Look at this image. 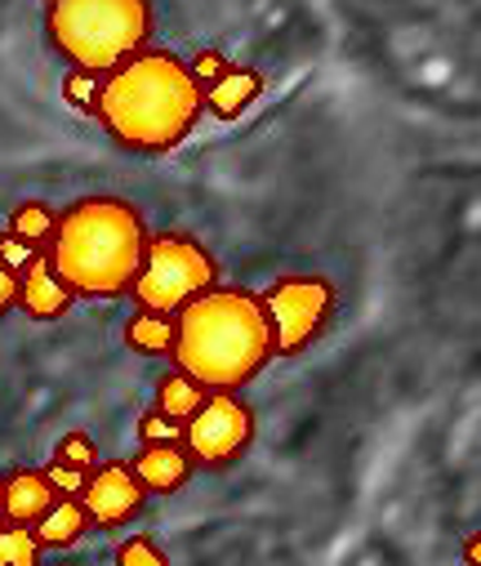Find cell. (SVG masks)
<instances>
[{"mask_svg":"<svg viewBox=\"0 0 481 566\" xmlns=\"http://www.w3.org/2000/svg\"><path fill=\"white\" fill-rule=\"evenodd\" d=\"M201 90L175 50H143L103 76L94 116L112 144L138 157H160L179 148L201 120Z\"/></svg>","mask_w":481,"mask_h":566,"instance_id":"obj_1","label":"cell"},{"mask_svg":"<svg viewBox=\"0 0 481 566\" xmlns=\"http://www.w3.org/2000/svg\"><path fill=\"white\" fill-rule=\"evenodd\" d=\"M147 237L134 201L81 197L59 214L45 259L72 300H121L143 268Z\"/></svg>","mask_w":481,"mask_h":566,"instance_id":"obj_2","label":"cell"},{"mask_svg":"<svg viewBox=\"0 0 481 566\" xmlns=\"http://www.w3.org/2000/svg\"><path fill=\"white\" fill-rule=\"evenodd\" d=\"M175 370L201 384L206 392H237L245 388L268 361V322L259 313V295L215 286L210 295L192 300L175 313Z\"/></svg>","mask_w":481,"mask_h":566,"instance_id":"obj_3","label":"cell"},{"mask_svg":"<svg viewBox=\"0 0 481 566\" xmlns=\"http://www.w3.org/2000/svg\"><path fill=\"white\" fill-rule=\"evenodd\" d=\"M156 10L147 0H54L45 10L50 45L76 67L107 76L147 50Z\"/></svg>","mask_w":481,"mask_h":566,"instance_id":"obj_4","label":"cell"},{"mask_svg":"<svg viewBox=\"0 0 481 566\" xmlns=\"http://www.w3.org/2000/svg\"><path fill=\"white\" fill-rule=\"evenodd\" d=\"M219 281V259L188 232H156L147 237L143 268L134 276V304L143 313H184L192 300L210 295Z\"/></svg>","mask_w":481,"mask_h":566,"instance_id":"obj_5","label":"cell"},{"mask_svg":"<svg viewBox=\"0 0 481 566\" xmlns=\"http://www.w3.org/2000/svg\"><path fill=\"white\" fill-rule=\"evenodd\" d=\"M259 313L268 322L272 357L303 353L335 313V286L326 276H281L259 295Z\"/></svg>","mask_w":481,"mask_h":566,"instance_id":"obj_6","label":"cell"},{"mask_svg":"<svg viewBox=\"0 0 481 566\" xmlns=\"http://www.w3.org/2000/svg\"><path fill=\"white\" fill-rule=\"evenodd\" d=\"M254 442V410L237 392H210L206 406L184 423V451L192 464L219 469L245 455Z\"/></svg>","mask_w":481,"mask_h":566,"instance_id":"obj_7","label":"cell"},{"mask_svg":"<svg viewBox=\"0 0 481 566\" xmlns=\"http://www.w3.org/2000/svg\"><path fill=\"white\" fill-rule=\"evenodd\" d=\"M90 526H121L129 517H138L147 491L138 486V478L129 473V464H98L85 478V491L76 495Z\"/></svg>","mask_w":481,"mask_h":566,"instance_id":"obj_8","label":"cell"},{"mask_svg":"<svg viewBox=\"0 0 481 566\" xmlns=\"http://www.w3.org/2000/svg\"><path fill=\"white\" fill-rule=\"evenodd\" d=\"M54 500L59 495L50 491L41 469H14L10 478H0V517L10 526H36Z\"/></svg>","mask_w":481,"mask_h":566,"instance_id":"obj_9","label":"cell"},{"mask_svg":"<svg viewBox=\"0 0 481 566\" xmlns=\"http://www.w3.org/2000/svg\"><path fill=\"white\" fill-rule=\"evenodd\" d=\"M19 308L28 317H36V322H54V317H63L72 308V295H67L63 281L54 276L45 250L19 272Z\"/></svg>","mask_w":481,"mask_h":566,"instance_id":"obj_10","label":"cell"},{"mask_svg":"<svg viewBox=\"0 0 481 566\" xmlns=\"http://www.w3.org/2000/svg\"><path fill=\"white\" fill-rule=\"evenodd\" d=\"M192 469L197 464L188 460L184 447H138V455L129 464V473L138 478V486L147 495H175V491H184Z\"/></svg>","mask_w":481,"mask_h":566,"instance_id":"obj_11","label":"cell"},{"mask_svg":"<svg viewBox=\"0 0 481 566\" xmlns=\"http://www.w3.org/2000/svg\"><path fill=\"white\" fill-rule=\"evenodd\" d=\"M259 94H263V76L254 67H228L210 90H201V107H210L219 120H237Z\"/></svg>","mask_w":481,"mask_h":566,"instance_id":"obj_12","label":"cell"},{"mask_svg":"<svg viewBox=\"0 0 481 566\" xmlns=\"http://www.w3.org/2000/svg\"><path fill=\"white\" fill-rule=\"evenodd\" d=\"M85 531H90V517H85L81 500H54L50 513L32 526V539H36V548L45 553V548H67V544H76Z\"/></svg>","mask_w":481,"mask_h":566,"instance_id":"obj_13","label":"cell"},{"mask_svg":"<svg viewBox=\"0 0 481 566\" xmlns=\"http://www.w3.org/2000/svg\"><path fill=\"white\" fill-rule=\"evenodd\" d=\"M206 388L201 384H192L188 375H179V370H166L160 375V384H156V406L151 410H160L166 419H175V423H188L201 406H206Z\"/></svg>","mask_w":481,"mask_h":566,"instance_id":"obj_14","label":"cell"},{"mask_svg":"<svg viewBox=\"0 0 481 566\" xmlns=\"http://www.w3.org/2000/svg\"><path fill=\"white\" fill-rule=\"evenodd\" d=\"M125 344L143 357H170L175 348V317L166 313H134L125 322Z\"/></svg>","mask_w":481,"mask_h":566,"instance_id":"obj_15","label":"cell"},{"mask_svg":"<svg viewBox=\"0 0 481 566\" xmlns=\"http://www.w3.org/2000/svg\"><path fill=\"white\" fill-rule=\"evenodd\" d=\"M54 223H59V214L45 206V201H23V206H14V214H10V237H19V241H28L32 250H45L50 245V237H54Z\"/></svg>","mask_w":481,"mask_h":566,"instance_id":"obj_16","label":"cell"},{"mask_svg":"<svg viewBox=\"0 0 481 566\" xmlns=\"http://www.w3.org/2000/svg\"><path fill=\"white\" fill-rule=\"evenodd\" d=\"M0 566H41V548L28 526H0Z\"/></svg>","mask_w":481,"mask_h":566,"instance_id":"obj_17","label":"cell"},{"mask_svg":"<svg viewBox=\"0 0 481 566\" xmlns=\"http://www.w3.org/2000/svg\"><path fill=\"white\" fill-rule=\"evenodd\" d=\"M98 90H103V76L67 67V76H63V103H67L72 112L94 116V107H98Z\"/></svg>","mask_w":481,"mask_h":566,"instance_id":"obj_18","label":"cell"},{"mask_svg":"<svg viewBox=\"0 0 481 566\" xmlns=\"http://www.w3.org/2000/svg\"><path fill=\"white\" fill-rule=\"evenodd\" d=\"M138 447H184V423L166 419L160 410H147L138 419Z\"/></svg>","mask_w":481,"mask_h":566,"instance_id":"obj_19","label":"cell"},{"mask_svg":"<svg viewBox=\"0 0 481 566\" xmlns=\"http://www.w3.org/2000/svg\"><path fill=\"white\" fill-rule=\"evenodd\" d=\"M116 566H170V557L160 553V544L151 535H129L116 548Z\"/></svg>","mask_w":481,"mask_h":566,"instance_id":"obj_20","label":"cell"},{"mask_svg":"<svg viewBox=\"0 0 481 566\" xmlns=\"http://www.w3.org/2000/svg\"><path fill=\"white\" fill-rule=\"evenodd\" d=\"M54 460L67 464V469H81V473H94L98 469V451L85 433H67L59 447H54Z\"/></svg>","mask_w":481,"mask_h":566,"instance_id":"obj_21","label":"cell"},{"mask_svg":"<svg viewBox=\"0 0 481 566\" xmlns=\"http://www.w3.org/2000/svg\"><path fill=\"white\" fill-rule=\"evenodd\" d=\"M41 473H45V482H50V491H54L59 500H76V495L85 491V478H90V473H81V469L59 464V460H54L50 469H41Z\"/></svg>","mask_w":481,"mask_h":566,"instance_id":"obj_22","label":"cell"},{"mask_svg":"<svg viewBox=\"0 0 481 566\" xmlns=\"http://www.w3.org/2000/svg\"><path fill=\"white\" fill-rule=\"evenodd\" d=\"M228 67H232V63H228L219 50H201V54L188 63V76L197 81V90H210V85H215V81H219Z\"/></svg>","mask_w":481,"mask_h":566,"instance_id":"obj_23","label":"cell"},{"mask_svg":"<svg viewBox=\"0 0 481 566\" xmlns=\"http://www.w3.org/2000/svg\"><path fill=\"white\" fill-rule=\"evenodd\" d=\"M41 250H32L28 241H19V237H10V232H0V268H10L14 276L36 259Z\"/></svg>","mask_w":481,"mask_h":566,"instance_id":"obj_24","label":"cell"},{"mask_svg":"<svg viewBox=\"0 0 481 566\" xmlns=\"http://www.w3.org/2000/svg\"><path fill=\"white\" fill-rule=\"evenodd\" d=\"M19 304V276L10 268H0V317Z\"/></svg>","mask_w":481,"mask_h":566,"instance_id":"obj_25","label":"cell"},{"mask_svg":"<svg viewBox=\"0 0 481 566\" xmlns=\"http://www.w3.org/2000/svg\"><path fill=\"white\" fill-rule=\"evenodd\" d=\"M463 557H468V566H481V535L463 539Z\"/></svg>","mask_w":481,"mask_h":566,"instance_id":"obj_26","label":"cell"}]
</instances>
